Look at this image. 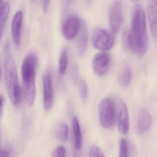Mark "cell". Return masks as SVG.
I'll list each match as a JSON object with an SVG mask.
<instances>
[{
	"label": "cell",
	"mask_w": 157,
	"mask_h": 157,
	"mask_svg": "<svg viewBox=\"0 0 157 157\" xmlns=\"http://www.w3.org/2000/svg\"><path fill=\"white\" fill-rule=\"evenodd\" d=\"M126 41L129 49L138 55H144L148 49L145 13L140 4L135 6L131 27L126 35Z\"/></svg>",
	"instance_id": "1"
},
{
	"label": "cell",
	"mask_w": 157,
	"mask_h": 157,
	"mask_svg": "<svg viewBox=\"0 0 157 157\" xmlns=\"http://www.w3.org/2000/svg\"><path fill=\"white\" fill-rule=\"evenodd\" d=\"M5 78L8 96L13 105L19 102L20 89L18 84L16 65L12 56L9 44H6L4 49Z\"/></svg>",
	"instance_id": "2"
},
{
	"label": "cell",
	"mask_w": 157,
	"mask_h": 157,
	"mask_svg": "<svg viewBox=\"0 0 157 157\" xmlns=\"http://www.w3.org/2000/svg\"><path fill=\"white\" fill-rule=\"evenodd\" d=\"M99 117L101 126L109 129L115 124L116 111L113 100L110 98L101 100L99 104Z\"/></svg>",
	"instance_id": "3"
},
{
	"label": "cell",
	"mask_w": 157,
	"mask_h": 157,
	"mask_svg": "<svg viewBox=\"0 0 157 157\" xmlns=\"http://www.w3.org/2000/svg\"><path fill=\"white\" fill-rule=\"evenodd\" d=\"M38 58L35 53L29 54L23 61L22 75L25 88L36 87V68Z\"/></svg>",
	"instance_id": "4"
},
{
	"label": "cell",
	"mask_w": 157,
	"mask_h": 157,
	"mask_svg": "<svg viewBox=\"0 0 157 157\" xmlns=\"http://www.w3.org/2000/svg\"><path fill=\"white\" fill-rule=\"evenodd\" d=\"M114 38L111 32L101 28L94 29L91 36V42L94 48L102 51L110 49L114 44Z\"/></svg>",
	"instance_id": "5"
},
{
	"label": "cell",
	"mask_w": 157,
	"mask_h": 157,
	"mask_svg": "<svg viewBox=\"0 0 157 157\" xmlns=\"http://www.w3.org/2000/svg\"><path fill=\"white\" fill-rule=\"evenodd\" d=\"M113 100L117 114L119 131L122 134H127L129 130V114L127 106L123 100L119 97H115Z\"/></svg>",
	"instance_id": "6"
},
{
	"label": "cell",
	"mask_w": 157,
	"mask_h": 157,
	"mask_svg": "<svg viewBox=\"0 0 157 157\" xmlns=\"http://www.w3.org/2000/svg\"><path fill=\"white\" fill-rule=\"evenodd\" d=\"M109 19L112 32L115 34L118 33L123 19V9L121 2L114 1L111 4L109 9Z\"/></svg>",
	"instance_id": "7"
},
{
	"label": "cell",
	"mask_w": 157,
	"mask_h": 157,
	"mask_svg": "<svg viewBox=\"0 0 157 157\" xmlns=\"http://www.w3.org/2000/svg\"><path fill=\"white\" fill-rule=\"evenodd\" d=\"M82 21L74 16L69 17L64 21L63 26V36L67 40H71L75 37L81 28Z\"/></svg>",
	"instance_id": "8"
},
{
	"label": "cell",
	"mask_w": 157,
	"mask_h": 157,
	"mask_svg": "<svg viewBox=\"0 0 157 157\" xmlns=\"http://www.w3.org/2000/svg\"><path fill=\"white\" fill-rule=\"evenodd\" d=\"M43 103L44 108L48 111L51 108L53 102V87L51 72L47 71L43 77Z\"/></svg>",
	"instance_id": "9"
},
{
	"label": "cell",
	"mask_w": 157,
	"mask_h": 157,
	"mask_svg": "<svg viewBox=\"0 0 157 157\" xmlns=\"http://www.w3.org/2000/svg\"><path fill=\"white\" fill-rule=\"evenodd\" d=\"M92 64L93 70L97 75H103L108 71L110 64L109 55L105 52L97 53L93 58Z\"/></svg>",
	"instance_id": "10"
},
{
	"label": "cell",
	"mask_w": 157,
	"mask_h": 157,
	"mask_svg": "<svg viewBox=\"0 0 157 157\" xmlns=\"http://www.w3.org/2000/svg\"><path fill=\"white\" fill-rule=\"evenodd\" d=\"M153 125V118L149 112L145 108L140 110L136 122V131L139 134L148 131Z\"/></svg>",
	"instance_id": "11"
},
{
	"label": "cell",
	"mask_w": 157,
	"mask_h": 157,
	"mask_svg": "<svg viewBox=\"0 0 157 157\" xmlns=\"http://www.w3.org/2000/svg\"><path fill=\"white\" fill-rule=\"evenodd\" d=\"M24 14L22 11H18L14 16L12 21V37L14 43L17 47H19L21 42V32Z\"/></svg>",
	"instance_id": "12"
},
{
	"label": "cell",
	"mask_w": 157,
	"mask_h": 157,
	"mask_svg": "<svg viewBox=\"0 0 157 157\" xmlns=\"http://www.w3.org/2000/svg\"><path fill=\"white\" fill-rule=\"evenodd\" d=\"M147 15L151 32L154 37L157 38V1L148 2Z\"/></svg>",
	"instance_id": "13"
},
{
	"label": "cell",
	"mask_w": 157,
	"mask_h": 157,
	"mask_svg": "<svg viewBox=\"0 0 157 157\" xmlns=\"http://www.w3.org/2000/svg\"><path fill=\"white\" fill-rule=\"evenodd\" d=\"M88 42L87 27L85 22H82L78 43V51L80 56L86 52Z\"/></svg>",
	"instance_id": "14"
},
{
	"label": "cell",
	"mask_w": 157,
	"mask_h": 157,
	"mask_svg": "<svg viewBox=\"0 0 157 157\" xmlns=\"http://www.w3.org/2000/svg\"><path fill=\"white\" fill-rule=\"evenodd\" d=\"M73 133L74 145L75 149L79 150L82 146V135L81 129L78 118L74 116L72 120Z\"/></svg>",
	"instance_id": "15"
},
{
	"label": "cell",
	"mask_w": 157,
	"mask_h": 157,
	"mask_svg": "<svg viewBox=\"0 0 157 157\" xmlns=\"http://www.w3.org/2000/svg\"><path fill=\"white\" fill-rule=\"evenodd\" d=\"M132 77V70L130 65H125L122 70L119 77L120 84L123 87H127L131 84Z\"/></svg>",
	"instance_id": "16"
},
{
	"label": "cell",
	"mask_w": 157,
	"mask_h": 157,
	"mask_svg": "<svg viewBox=\"0 0 157 157\" xmlns=\"http://www.w3.org/2000/svg\"><path fill=\"white\" fill-rule=\"evenodd\" d=\"M10 9V5L8 2L5 3L0 8V29L3 31L9 15Z\"/></svg>",
	"instance_id": "17"
},
{
	"label": "cell",
	"mask_w": 157,
	"mask_h": 157,
	"mask_svg": "<svg viewBox=\"0 0 157 157\" xmlns=\"http://www.w3.org/2000/svg\"><path fill=\"white\" fill-rule=\"evenodd\" d=\"M68 126L64 123H61L57 126L56 135L57 138L62 142H66L68 137Z\"/></svg>",
	"instance_id": "18"
},
{
	"label": "cell",
	"mask_w": 157,
	"mask_h": 157,
	"mask_svg": "<svg viewBox=\"0 0 157 157\" xmlns=\"http://www.w3.org/2000/svg\"><path fill=\"white\" fill-rule=\"evenodd\" d=\"M68 63V50L65 48L61 53L59 60V72L61 74H63L66 72Z\"/></svg>",
	"instance_id": "19"
},
{
	"label": "cell",
	"mask_w": 157,
	"mask_h": 157,
	"mask_svg": "<svg viewBox=\"0 0 157 157\" xmlns=\"http://www.w3.org/2000/svg\"><path fill=\"white\" fill-rule=\"evenodd\" d=\"M79 94L83 102L86 100L88 96V86L86 83L83 79H80L78 83Z\"/></svg>",
	"instance_id": "20"
},
{
	"label": "cell",
	"mask_w": 157,
	"mask_h": 157,
	"mask_svg": "<svg viewBox=\"0 0 157 157\" xmlns=\"http://www.w3.org/2000/svg\"><path fill=\"white\" fill-rule=\"evenodd\" d=\"M119 157H129L128 144L124 138H122L120 141Z\"/></svg>",
	"instance_id": "21"
},
{
	"label": "cell",
	"mask_w": 157,
	"mask_h": 157,
	"mask_svg": "<svg viewBox=\"0 0 157 157\" xmlns=\"http://www.w3.org/2000/svg\"><path fill=\"white\" fill-rule=\"evenodd\" d=\"M88 157H105L101 149L96 146L90 147Z\"/></svg>",
	"instance_id": "22"
},
{
	"label": "cell",
	"mask_w": 157,
	"mask_h": 157,
	"mask_svg": "<svg viewBox=\"0 0 157 157\" xmlns=\"http://www.w3.org/2000/svg\"><path fill=\"white\" fill-rule=\"evenodd\" d=\"M66 149L64 147L59 145L52 152V157H65Z\"/></svg>",
	"instance_id": "23"
},
{
	"label": "cell",
	"mask_w": 157,
	"mask_h": 157,
	"mask_svg": "<svg viewBox=\"0 0 157 157\" xmlns=\"http://www.w3.org/2000/svg\"><path fill=\"white\" fill-rule=\"evenodd\" d=\"M72 76L73 79L76 82L78 78V69L77 66H74L72 70Z\"/></svg>",
	"instance_id": "24"
},
{
	"label": "cell",
	"mask_w": 157,
	"mask_h": 157,
	"mask_svg": "<svg viewBox=\"0 0 157 157\" xmlns=\"http://www.w3.org/2000/svg\"><path fill=\"white\" fill-rule=\"evenodd\" d=\"M67 108L68 113L69 114H72L74 111V104L71 101H69L67 104Z\"/></svg>",
	"instance_id": "25"
},
{
	"label": "cell",
	"mask_w": 157,
	"mask_h": 157,
	"mask_svg": "<svg viewBox=\"0 0 157 157\" xmlns=\"http://www.w3.org/2000/svg\"><path fill=\"white\" fill-rule=\"evenodd\" d=\"M50 2L49 1H47V0L43 1L42 2L43 11L45 13H47L48 11L49 8Z\"/></svg>",
	"instance_id": "26"
},
{
	"label": "cell",
	"mask_w": 157,
	"mask_h": 157,
	"mask_svg": "<svg viewBox=\"0 0 157 157\" xmlns=\"http://www.w3.org/2000/svg\"><path fill=\"white\" fill-rule=\"evenodd\" d=\"M0 157H10V154L7 150L0 149Z\"/></svg>",
	"instance_id": "27"
},
{
	"label": "cell",
	"mask_w": 157,
	"mask_h": 157,
	"mask_svg": "<svg viewBox=\"0 0 157 157\" xmlns=\"http://www.w3.org/2000/svg\"><path fill=\"white\" fill-rule=\"evenodd\" d=\"M4 99L2 96L0 95V113L2 111V108L3 104Z\"/></svg>",
	"instance_id": "28"
},
{
	"label": "cell",
	"mask_w": 157,
	"mask_h": 157,
	"mask_svg": "<svg viewBox=\"0 0 157 157\" xmlns=\"http://www.w3.org/2000/svg\"><path fill=\"white\" fill-rule=\"evenodd\" d=\"M3 32V31L0 29V40H1V38H2V36Z\"/></svg>",
	"instance_id": "29"
},
{
	"label": "cell",
	"mask_w": 157,
	"mask_h": 157,
	"mask_svg": "<svg viewBox=\"0 0 157 157\" xmlns=\"http://www.w3.org/2000/svg\"><path fill=\"white\" fill-rule=\"evenodd\" d=\"M1 68H0V77H1Z\"/></svg>",
	"instance_id": "30"
},
{
	"label": "cell",
	"mask_w": 157,
	"mask_h": 157,
	"mask_svg": "<svg viewBox=\"0 0 157 157\" xmlns=\"http://www.w3.org/2000/svg\"><path fill=\"white\" fill-rule=\"evenodd\" d=\"M2 1H0V6H1V5L2 4Z\"/></svg>",
	"instance_id": "31"
}]
</instances>
